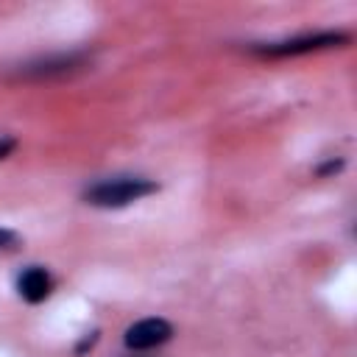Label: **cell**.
I'll use <instances>...</instances> for the list:
<instances>
[{
  "label": "cell",
  "mask_w": 357,
  "mask_h": 357,
  "mask_svg": "<svg viewBox=\"0 0 357 357\" xmlns=\"http://www.w3.org/2000/svg\"><path fill=\"white\" fill-rule=\"evenodd\" d=\"M159 184L142 176H114V178H100L84 190V201L100 209H117L128 206L131 201H139L151 192H156Z\"/></svg>",
  "instance_id": "obj_1"
},
{
  "label": "cell",
  "mask_w": 357,
  "mask_h": 357,
  "mask_svg": "<svg viewBox=\"0 0 357 357\" xmlns=\"http://www.w3.org/2000/svg\"><path fill=\"white\" fill-rule=\"evenodd\" d=\"M337 45H346V36L329 31V33H310V36H298V39H287V42H273V45L257 47V53L279 59V56H301V53H312V50H324V47H337Z\"/></svg>",
  "instance_id": "obj_2"
},
{
  "label": "cell",
  "mask_w": 357,
  "mask_h": 357,
  "mask_svg": "<svg viewBox=\"0 0 357 357\" xmlns=\"http://www.w3.org/2000/svg\"><path fill=\"white\" fill-rule=\"evenodd\" d=\"M173 337V326L165 318H142L126 329V346L131 351H145L153 346H162Z\"/></svg>",
  "instance_id": "obj_3"
},
{
  "label": "cell",
  "mask_w": 357,
  "mask_h": 357,
  "mask_svg": "<svg viewBox=\"0 0 357 357\" xmlns=\"http://www.w3.org/2000/svg\"><path fill=\"white\" fill-rule=\"evenodd\" d=\"M50 287H53L50 273H47L45 268H39V265L25 268V271L20 273V279H17V290H20V296H22L28 304L45 301V298L50 296Z\"/></svg>",
  "instance_id": "obj_4"
},
{
  "label": "cell",
  "mask_w": 357,
  "mask_h": 357,
  "mask_svg": "<svg viewBox=\"0 0 357 357\" xmlns=\"http://www.w3.org/2000/svg\"><path fill=\"white\" fill-rule=\"evenodd\" d=\"M84 64V56L73 53V56H56V59H45L36 64L22 67V78H53V75H67L73 70H78Z\"/></svg>",
  "instance_id": "obj_5"
},
{
  "label": "cell",
  "mask_w": 357,
  "mask_h": 357,
  "mask_svg": "<svg viewBox=\"0 0 357 357\" xmlns=\"http://www.w3.org/2000/svg\"><path fill=\"white\" fill-rule=\"evenodd\" d=\"M14 148H17V139H11V137H0V159H6Z\"/></svg>",
  "instance_id": "obj_6"
},
{
  "label": "cell",
  "mask_w": 357,
  "mask_h": 357,
  "mask_svg": "<svg viewBox=\"0 0 357 357\" xmlns=\"http://www.w3.org/2000/svg\"><path fill=\"white\" fill-rule=\"evenodd\" d=\"M340 167H343V162H340V159H337V162L332 159V162H326L324 167H318V176H329V173H337Z\"/></svg>",
  "instance_id": "obj_7"
},
{
  "label": "cell",
  "mask_w": 357,
  "mask_h": 357,
  "mask_svg": "<svg viewBox=\"0 0 357 357\" xmlns=\"http://www.w3.org/2000/svg\"><path fill=\"white\" fill-rule=\"evenodd\" d=\"M14 240H17V234H14V231H8V229H0V248L11 245Z\"/></svg>",
  "instance_id": "obj_8"
}]
</instances>
